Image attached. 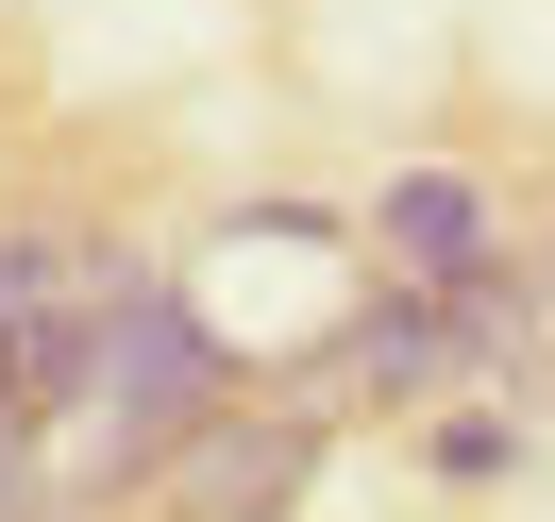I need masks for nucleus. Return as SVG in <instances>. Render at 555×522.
<instances>
[{
    "instance_id": "1",
    "label": "nucleus",
    "mask_w": 555,
    "mask_h": 522,
    "mask_svg": "<svg viewBox=\"0 0 555 522\" xmlns=\"http://www.w3.org/2000/svg\"><path fill=\"white\" fill-rule=\"evenodd\" d=\"M219 387H236V354H219V320L185 304L169 270H135L118 253L102 304H85V405H118V472L169 488V455L219 421Z\"/></svg>"
},
{
    "instance_id": "2",
    "label": "nucleus",
    "mask_w": 555,
    "mask_h": 522,
    "mask_svg": "<svg viewBox=\"0 0 555 522\" xmlns=\"http://www.w3.org/2000/svg\"><path fill=\"white\" fill-rule=\"evenodd\" d=\"M118 237H85V219H17L0 237V438H51V421H85V304H102Z\"/></svg>"
},
{
    "instance_id": "3",
    "label": "nucleus",
    "mask_w": 555,
    "mask_h": 522,
    "mask_svg": "<svg viewBox=\"0 0 555 522\" xmlns=\"http://www.w3.org/2000/svg\"><path fill=\"white\" fill-rule=\"evenodd\" d=\"M371 253H387V287H488L505 270V203L472 169H387L371 186Z\"/></svg>"
},
{
    "instance_id": "4",
    "label": "nucleus",
    "mask_w": 555,
    "mask_h": 522,
    "mask_svg": "<svg viewBox=\"0 0 555 522\" xmlns=\"http://www.w3.org/2000/svg\"><path fill=\"white\" fill-rule=\"evenodd\" d=\"M304 472H320V421H236V405H219L203 438L169 455V506L185 522H253V506H286Z\"/></svg>"
},
{
    "instance_id": "5",
    "label": "nucleus",
    "mask_w": 555,
    "mask_h": 522,
    "mask_svg": "<svg viewBox=\"0 0 555 522\" xmlns=\"http://www.w3.org/2000/svg\"><path fill=\"white\" fill-rule=\"evenodd\" d=\"M421 455H438L454 488H488V472H505V455H521V421H505V405H454V421H438V438H421Z\"/></svg>"
},
{
    "instance_id": "6",
    "label": "nucleus",
    "mask_w": 555,
    "mask_h": 522,
    "mask_svg": "<svg viewBox=\"0 0 555 522\" xmlns=\"http://www.w3.org/2000/svg\"><path fill=\"white\" fill-rule=\"evenodd\" d=\"M0 522H51V488H35V438H0Z\"/></svg>"
}]
</instances>
